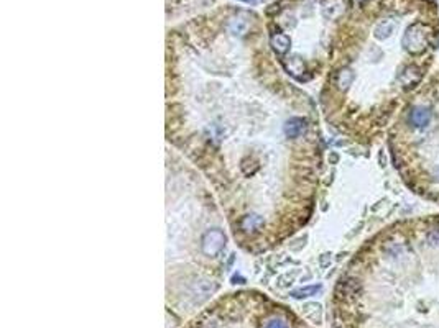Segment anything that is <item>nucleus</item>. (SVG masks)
<instances>
[{
    "label": "nucleus",
    "instance_id": "5",
    "mask_svg": "<svg viewBox=\"0 0 439 328\" xmlns=\"http://www.w3.org/2000/svg\"><path fill=\"white\" fill-rule=\"evenodd\" d=\"M272 46L280 54L286 53L290 49V36L285 35V33H277V35L272 36Z\"/></svg>",
    "mask_w": 439,
    "mask_h": 328
},
{
    "label": "nucleus",
    "instance_id": "2",
    "mask_svg": "<svg viewBox=\"0 0 439 328\" xmlns=\"http://www.w3.org/2000/svg\"><path fill=\"white\" fill-rule=\"evenodd\" d=\"M224 245H226V236L221 230H209L207 233L202 236V253L206 256H216L222 251Z\"/></svg>",
    "mask_w": 439,
    "mask_h": 328
},
{
    "label": "nucleus",
    "instance_id": "1",
    "mask_svg": "<svg viewBox=\"0 0 439 328\" xmlns=\"http://www.w3.org/2000/svg\"><path fill=\"white\" fill-rule=\"evenodd\" d=\"M403 48L410 54H421L428 48V35L425 30V25L416 21L408 28L407 33L403 35Z\"/></svg>",
    "mask_w": 439,
    "mask_h": 328
},
{
    "label": "nucleus",
    "instance_id": "11",
    "mask_svg": "<svg viewBox=\"0 0 439 328\" xmlns=\"http://www.w3.org/2000/svg\"><path fill=\"white\" fill-rule=\"evenodd\" d=\"M265 328H291L288 325V320L283 319V317H272V319L267 320Z\"/></svg>",
    "mask_w": 439,
    "mask_h": 328
},
{
    "label": "nucleus",
    "instance_id": "8",
    "mask_svg": "<svg viewBox=\"0 0 439 328\" xmlns=\"http://www.w3.org/2000/svg\"><path fill=\"white\" fill-rule=\"evenodd\" d=\"M402 76H408V81L403 84L405 87H415L416 84L421 81V71L416 66H408L407 69L402 72Z\"/></svg>",
    "mask_w": 439,
    "mask_h": 328
},
{
    "label": "nucleus",
    "instance_id": "10",
    "mask_svg": "<svg viewBox=\"0 0 439 328\" xmlns=\"http://www.w3.org/2000/svg\"><path fill=\"white\" fill-rule=\"evenodd\" d=\"M354 72L351 69H342L339 74H337V79H336V84L339 86V89L342 90H347L349 86H352L354 82Z\"/></svg>",
    "mask_w": 439,
    "mask_h": 328
},
{
    "label": "nucleus",
    "instance_id": "9",
    "mask_svg": "<svg viewBox=\"0 0 439 328\" xmlns=\"http://www.w3.org/2000/svg\"><path fill=\"white\" fill-rule=\"evenodd\" d=\"M321 291V286H306V287H300V289H295L290 292V296L293 299H306L311 296H316V294Z\"/></svg>",
    "mask_w": 439,
    "mask_h": 328
},
{
    "label": "nucleus",
    "instance_id": "6",
    "mask_svg": "<svg viewBox=\"0 0 439 328\" xmlns=\"http://www.w3.org/2000/svg\"><path fill=\"white\" fill-rule=\"evenodd\" d=\"M240 227L245 231L260 230L263 227V218L260 217V215H247V217H244V220H242Z\"/></svg>",
    "mask_w": 439,
    "mask_h": 328
},
{
    "label": "nucleus",
    "instance_id": "12",
    "mask_svg": "<svg viewBox=\"0 0 439 328\" xmlns=\"http://www.w3.org/2000/svg\"><path fill=\"white\" fill-rule=\"evenodd\" d=\"M426 238H428V241L431 243V245L439 246V228H433V230L428 231Z\"/></svg>",
    "mask_w": 439,
    "mask_h": 328
},
{
    "label": "nucleus",
    "instance_id": "3",
    "mask_svg": "<svg viewBox=\"0 0 439 328\" xmlns=\"http://www.w3.org/2000/svg\"><path fill=\"white\" fill-rule=\"evenodd\" d=\"M431 120H433V112L428 109V107L418 105V107H413L412 112H410V123L418 130L428 128Z\"/></svg>",
    "mask_w": 439,
    "mask_h": 328
},
{
    "label": "nucleus",
    "instance_id": "4",
    "mask_svg": "<svg viewBox=\"0 0 439 328\" xmlns=\"http://www.w3.org/2000/svg\"><path fill=\"white\" fill-rule=\"evenodd\" d=\"M305 128H306V122L303 120V118H300V117L290 118L285 125V135L288 138H298L303 132H305Z\"/></svg>",
    "mask_w": 439,
    "mask_h": 328
},
{
    "label": "nucleus",
    "instance_id": "7",
    "mask_svg": "<svg viewBox=\"0 0 439 328\" xmlns=\"http://www.w3.org/2000/svg\"><path fill=\"white\" fill-rule=\"evenodd\" d=\"M395 31V23H393V21H382V23L375 28V31H374V36L377 38V39H387V38H390L392 36V33Z\"/></svg>",
    "mask_w": 439,
    "mask_h": 328
}]
</instances>
